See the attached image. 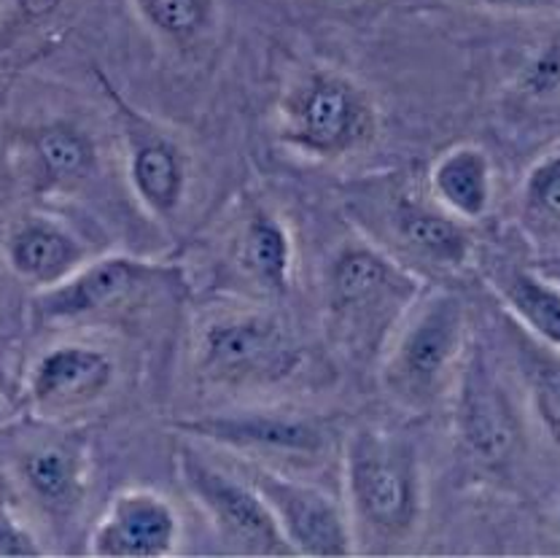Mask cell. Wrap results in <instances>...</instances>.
<instances>
[{
    "instance_id": "30bf717a",
    "label": "cell",
    "mask_w": 560,
    "mask_h": 558,
    "mask_svg": "<svg viewBox=\"0 0 560 558\" xmlns=\"http://www.w3.org/2000/svg\"><path fill=\"white\" fill-rule=\"evenodd\" d=\"M116 372V359L103 346L86 340L55 342L27 370L25 399L44 421H70L108 397Z\"/></svg>"
},
{
    "instance_id": "52a82bcc",
    "label": "cell",
    "mask_w": 560,
    "mask_h": 558,
    "mask_svg": "<svg viewBox=\"0 0 560 558\" xmlns=\"http://www.w3.org/2000/svg\"><path fill=\"white\" fill-rule=\"evenodd\" d=\"M165 276V267L149 259L125 254L90 257L66 281L35 292L33 318L46 329L105 322L143 300Z\"/></svg>"
},
{
    "instance_id": "277c9868",
    "label": "cell",
    "mask_w": 560,
    "mask_h": 558,
    "mask_svg": "<svg viewBox=\"0 0 560 558\" xmlns=\"http://www.w3.org/2000/svg\"><path fill=\"white\" fill-rule=\"evenodd\" d=\"M195 370L226 392L267 388L300 364V346L289 324L265 305L208 307L191 335Z\"/></svg>"
},
{
    "instance_id": "ac0fdd59",
    "label": "cell",
    "mask_w": 560,
    "mask_h": 558,
    "mask_svg": "<svg viewBox=\"0 0 560 558\" xmlns=\"http://www.w3.org/2000/svg\"><path fill=\"white\" fill-rule=\"evenodd\" d=\"M425 191L458 222H480L493 202V162L475 143H455L429 167Z\"/></svg>"
},
{
    "instance_id": "9c48e42d",
    "label": "cell",
    "mask_w": 560,
    "mask_h": 558,
    "mask_svg": "<svg viewBox=\"0 0 560 558\" xmlns=\"http://www.w3.org/2000/svg\"><path fill=\"white\" fill-rule=\"evenodd\" d=\"M241 473L272 510L294 556L348 558L355 554L353 528L340 499L267 464L243 462Z\"/></svg>"
},
{
    "instance_id": "5bb4252c",
    "label": "cell",
    "mask_w": 560,
    "mask_h": 558,
    "mask_svg": "<svg viewBox=\"0 0 560 558\" xmlns=\"http://www.w3.org/2000/svg\"><path fill=\"white\" fill-rule=\"evenodd\" d=\"M381 224L394 241L396 254L436 270H460L475 254L466 224L436 206L429 191L425 197L390 191L381 208ZM394 248H388V254Z\"/></svg>"
},
{
    "instance_id": "6da1fadb",
    "label": "cell",
    "mask_w": 560,
    "mask_h": 558,
    "mask_svg": "<svg viewBox=\"0 0 560 558\" xmlns=\"http://www.w3.org/2000/svg\"><path fill=\"white\" fill-rule=\"evenodd\" d=\"M346 510L355 554H390L418 534L425 478L418 445L405 432L361 427L342 451Z\"/></svg>"
},
{
    "instance_id": "8fae6325",
    "label": "cell",
    "mask_w": 560,
    "mask_h": 558,
    "mask_svg": "<svg viewBox=\"0 0 560 558\" xmlns=\"http://www.w3.org/2000/svg\"><path fill=\"white\" fill-rule=\"evenodd\" d=\"M453 392V429L460 451L482 467H501L510 462L521 440V423L504 386L480 351H471L464 359Z\"/></svg>"
},
{
    "instance_id": "7c38bea8",
    "label": "cell",
    "mask_w": 560,
    "mask_h": 558,
    "mask_svg": "<svg viewBox=\"0 0 560 558\" xmlns=\"http://www.w3.org/2000/svg\"><path fill=\"white\" fill-rule=\"evenodd\" d=\"M11 486L40 521L55 526L73 521L90 488L84 445L70 438L35 440L11 462Z\"/></svg>"
},
{
    "instance_id": "ba28073f",
    "label": "cell",
    "mask_w": 560,
    "mask_h": 558,
    "mask_svg": "<svg viewBox=\"0 0 560 558\" xmlns=\"http://www.w3.org/2000/svg\"><path fill=\"white\" fill-rule=\"evenodd\" d=\"M175 429L224 451L237 453L243 462L307 464L324 458L331 434L318 416L294 408H256L178 421Z\"/></svg>"
},
{
    "instance_id": "603a6c76",
    "label": "cell",
    "mask_w": 560,
    "mask_h": 558,
    "mask_svg": "<svg viewBox=\"0 0 560 558\" xmlns=\"http://www.w3.org/2000/svg\"><path fill=\"white\" fill-rule=\"evenodd\" d=\"M528 383L539 421L560 445V359L534 353L528 359Z\"/></svg>"
},
{
    "instance_id": "e0dca14e",
    "label": "cell",
    "mask_w": 560,
    "mask_h": 558,
    "mask_svg": "<svg viewBox=\"0 0 560 558\" xmlns=\"http://www.w3.org/2000/svg\"><path fill=\"white\" fill-rule=\"evenodd\" d=\"M27 182L38 195H70L97 171V147L86 130L66 119L35 125L22 136Z\"/></svg>"
},
{
    "instance_id": "3957f363",
    "label": "cell",
    "mask_w": 560,
    "mask_h": 558,
    "mask_svg": "<svg viewBox=\"0 0 560 558\" xmlns=\"http://www.w3.org/2000/svg\"><path fill=\"white\" fill-rule=\"evenodd\" d=\"M466 348L464 300L451 289H420L381 357L390 403L410 412L434 408L453 392Z\"/></svg>"
},
{
    "instance_id": "7402d4cb",
    "label": "cell",
    "mask_w": 560,
    "mask_h": 558,
    "mask_svg": "<svg viewBox=\"0 0 560 558\" xmlns=\"http://www.w3.org/2000/svg\"><path fill=\"white\" fill-rule=\"evenodd\" d=\"M68 0H9L3 22H0V57L25 49L35 36L49 31L62 14Z\"/></svg>"
},
{
    "instance_id": "d4e9b609",
    "label": "cell",
    "mask_w": 560,
    "mask_h": 558,
    "mask_svg": "<svg viewBox=\"0 0 560 558\" xmlns=\"http://www.w3.org/2000/svg\"><path fill=\"white\" fill-rule=\"evenodd\" d=\"M471 3L499 11H547L560 5V0H471Z\"/></svg>"
},
{
    "instance_id": "5b68a950",
    "label": "cell",
    "mask_w": 560,
    "mask_h": 558,
    "mask_svg": "<svg viewBox=\"0 0 560 558\" xmlns=\"http://www.w3.org/2000/svg\"><path fill=\"white\" fill-rule=\"evenodd\" d=\"M377 136V108L353 75L315 68L285 90L278 138L307 160L337 162L361 154Z\"/></svg>"
},
{
    "instance_id": "ffe728a7",
    "label": "cell",
    "mask_w": 560,
    "mask_h": 558,
    "mask_svg": "<svg viewBox=\"0 0 560 558\" xmlns=\"http://www.w3.org/2000/svg\"><path fill=\"white\" fill-rule=\"evenodd\" d=\"M493 287L528 333L560 351V287L552 278L530 270H506Z\"/></svg>"
},
{
    "instance_id": "cb8c5ba5",
    "label": "cell",
    "mask_w": 560,
    "mask_h": 558,
    "mask_svg": "<svg viewBox=\"0 0 560 558\" xmlns=\"http://www.w3.org/2000/svg\"><path fill=\"white\" fill-rule=\"evenodd\" d=\"M525 211L547 224H560V154H550L528 173L523 189Z\"/></svg>"
},
{
    "instance_id": "4fadbf2b",
    "label": "cell",
    "mask_w": 560,
    "mask_h": 558,
    "mask_svg": "<svg viewBox=\"0 0 560 558\" xmlns=\"http://www.w3.org/2000/svg\"><path fill=\"white\" fill-rule=\"evenodd\" d=\"M180 548V515L154 488H125L90 532L95 558H171Z\"/></svg>"
},
{
    "instance_id": "d6986e66",
    "label": "cell",
    "mask_w": 560,
    "mask_h": 558,
    "mask_svg": "<svg viewBox=\"0 0 560 558\" xmlns=\"http://www.w3.org/2000/svg\"><path fill=\"white\" fill-rule=\"evenodd\" d=\"M235 265L261 298H283L294 278V241L272 211L254 208L235 237Z\"/></svg>"
},
{
    "instance_id": "4316f807",
    "label": "cell",
    "mask_w": 560,
    "mask_h": 558,
    "mask_svg": "<svg viewBox=\"0 0 560 558\" xmlns=\"http://www.w3.org/2000/svg\"><path fill=\"white\" fill-rule=\"evenodd\" d=\"M552 281H556V283H558V287H560V272H558V276H552Z\"/></svg>"
},
{
    "instance_id": "9a60e30c",
    "label": "cell",
    "mask_w": 560,
    "mask_h": 558,
    "mask_svg": "<svg viewBox=\"0 0 560 558\" xmlns=\"http://www.w3.org/2000/svg\"><path fill=\"white\" fill-rule=\"evenodd\" d=\"M3 259L14 278L40 292L79 270L90 259V246L60 219L25 213L5 232Z\"/></svg>"
},
{
    "instance_id": "484cf974",
    "label": "cell",
    "mask_w": 560,
    "mask_h": 558,
    "mask_svg": "<svg viewBox=\"0 0 560 558\" xmlns=\"http://www.w3.org/2000/svg\"><path fill=\"white\" fill-rule=\"evenodd\" d=\"M3 397H5V392H3V375H0V405H3Z\"/></svg>"
},
{
    "instance_id": "2e32d148",
    "label": "cell",
    "mask_w": 560,
    "mask_h": 558,
    "mask_svg": "<svg viewBox=\"0 0 560 558\" xmlns=\"http://www.w3.org/2000/svg\"><path fill=\"white\" fill-rule=\"evenodd\" d=\"M127 182L140 206L156 219H171L180 208L189 184L186 154L173 138L143 127L127 112Z\"/></svg>"
},
{
    "instance_id": "83f0119b",
    "label": "cell",
    "mask_w": 560,
    "mask_h": 558,
    "mask_svg": "<svg viewBox=\"0 0 560 558\" xmlns=\"http://www.w3.org/2000/svg\"><path fill=\"white\" fill-rule=\"evenodd\" d=\"M0 92H3V86H0Z\"/></svg>"
},
{
    "instance_id": "44dd1931",
    "label": "cell",
    "mask_w": 560,
    "mask_h": 558,
    "mask_svg": "<svg viewBox=\"0 0 560 558\" xmlns=\"http://www.w3.org/2000/svg\"><path fill=\"white\" fill-rule=\"evenodd\" d=\"M143 25L165 44H200L215 25V0H132Z\"/></svg>"
},
{
    "instance_id": "7a4b0ae2",
    "label": "cell",
    "mask_w": 560,
    "mask_h": 558,
    "mask_svg": "<svg viewBox=\"0 0 560 558\" xmlns=\"http://www.w3.org/2000/svg\"><path fill=\"white\" fill-rule=\"evenodd\" d=\"M420 278L372 241L342 243L326 270V329L350 359H381Z\"/></svg>"
},
{
    "instance_id": "8992f818",
    "label": "cell",
    "mask_w": 560,
    "mask_h": 558,
    "mask_svg": "<svg viewBox=\"0 0 560 558\" xmlns=\"http://www.w3.org/2000/svg\"><path fill=\"white\" fill-rule=\"evenodd\" d=\"M175 473L226 548L243 556H294L272 510L243 473L219 467L195 445L175 447Z\"/></svg>"
}]
</instances>
